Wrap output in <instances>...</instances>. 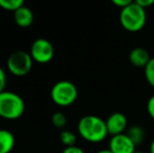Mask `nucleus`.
Here are the masks:
<instances>
[{"instance_id": "8", "label": "nucleus", "mask_w": 154, "mask_h": 153, "mask_svg": "<svg viewBox=\"0 0 154 153\" xmlns=\"http://www.w3.org/2000/svg\"><path fill=\"white\" fill-rule=\"evenodd\" d=\"M106 126H107L108 134H110L111 136L122 134L125 133L124 131L128 128V120L124 113L116 111L107 118Z\"/></svg>"}, {"instance_id": "11", "label": "nucleus", "mask_w": 154, "mask_h": 153, "mask_svg": "<svg viewBox=\"0 0 154 153\" xmlns=\"http://www.w3.org/2000/svg\"><path fill=\"white\" fill-rule=\"evenodd\" d=\"M14 146V134L6 129H0V153H10Z\"/></svg>"}, {"instance_id": "17", "label": "nucleus", "mask_w": 154, "mask_h": 153, "mask_svg": "<svg viewBox=\"0 0 154 153\" xmlns=\"http://www.w3.org/2000/svg\"><path fill=\"white\" fill-rule=\"evenodd\" d=\"M147 112L154 121V94L149 98L148 102H147Z\"/></svg>"}, {"instance_id": "13", "label": "nucleus", "mask_w": 154, "mask_h": 153, "mask_svg": "<svg viewBox=\"0 0 154 153\" xmlns=\"http://www.w3.org/2000/svg\"><path fill=\"white\" fill-rule=\"evenodd\" d=\"M22 5H24L23 0H0V8L10 12L15 13Z\"/></svg>"}, {"instance_id": "2", "label": "nucleus", "mask_w": 154, "mask_h": 153, "mask_svg": "<svg viewBox=\"0 0 154 153\" xmlns=\"http://www.w3.org/2000/svg\"><path fill=\"white\" fill-rule=\"evenodd\" d=\"M147 13L146 10L132 1L129 5L124 8L120 12L121 25L128 32L135 33L143 29L146 25Z\"/></svg>"}, {"instance_id": "6", "label": "nucleus", "mask_w": 154, "mask_h": 153, "mask_svg": "<svg viewBox=\"0 0 154 153\" xmlns=\"http://www.w3.org/2000/svg\"><path fill=\"white\" fill-rule=\"evenodd\" d=\"M34 61L40 64H45L51 61L55 55V49L51 41L44 38H39L32 42L29 50Z\"/></svg>"}, {"instance_id": "12", "label": "nucleus", "mask_w": 154, "mask_h": 153, "mask_svg": "<svg viewBox=\"0 0 154 153\" xmlns=\"http://www.w3.org/2000/svg\"><path fill=\"white\" fill-rule=\"evenodd\" d=\"M126 134L129 136V139L134 143V145L137 146L143 143L145 139V131L140 125H132L129 128H127Z\"/></svg>"}, {"instance_id": "19", "label": "nucleus", "mask_w": 154, "mask_h": 153, "mask_svg": "<svg viewBox=\"0 0 154 153\" xmlns=\"http://www.w3.org/2000/svg\"><path fill=\"white\" fill-rule=\"evenodd\" d=\"M5 84H6V76L4 72L3 68L0 66V92H2L3 90H5Z\"/></svg>"}, {"instance_id": "22", "label": "nucleus", "mask_w": 154, "mask_h": 153, "mask_svg": "<svg viewBox=\"0 0 154 153\" xmlns=\"http://www.w3.org/2000/svg\"><path fill=\"white\" fill-rule=\"evenodd\" d=\"M149 153H154V139L150 143V146H149Z\"/></svg>"}, {"instance_id": "24", "label": "nucleus", "mask_w": 154, "mask_h": 153, "mask_svg": "<svg viewBox=\"0 0 154 153\" xmlns=\"http://www.w3.org/2000/svg\"><path fill=\"white\" fill-rule=\"evenodd\" d=\"M134 153H146V152H143V151H135Z\"/></svg>"}, {"instance_id": "5", "label": "nucleus", "mask_w": 154, "mask_h": 153, "mask_svg": "<svg viewBox=\"0 0 154 153\" xmlns=\"http://www.w3.org/2000/svg\"><path fill=\"white\" fill-rule=\"evenodd\" d=\"M32 61L34 60L29 53L24 50H16L10 55L6 65L11 74L16 77H23L31 72Z\"/></svg>"}, {"instance_id": "10", "label": "nucleus", "mask_w": 154, "mask_h": 153, "mask_svg": "<svg viewBox=\"0 0 154 153\" xmlns=\"http://www.w3.org/2000/svg\"><path fill=\"white\" fill-rule=\"evenodd\" d=\"M14 20L20 27H29L34 22V13L29 8L22 5L14 13Z\"/></svg>"}, {"instance_id": "14", "label": "nucleus", "mask_w": 154, "mask_h": 153, "mask_svg": "<svg viewBox=\"0 0 154 153\" xmlns=\"http://www.w3.org/2000/svg\"><path fill=\"white\" fill-rule=\"evenodd\" d=\"M60 141L65 147H71V146H75L77 143V136L73 132L69 130H63L60 133Z\"/></svg>"}, {"instance_id": "20", "label": "nucleus", "mask_w": 154, "mask_h": 153, "mask_svg": "<svg viewBox=\"0 0 154 153\" xmlns=\"http://www.w3.org/2000/svg\"><path fill=\"white\" fill-rule=\"evenodd\" d=\"M131 2H132L131 0H112V3L118 6V8H120L121 10L126 8L127 5H129Z\"/></svg>"}, {"instance_id": "23", "label": "nucleus", "mask_w": 154, "mask_h": 153, "mask_svg": "<svg viewBox=\"0 0 154 153\" xmlns=\"http://www.w3.org/2000/svg\"><path fill=\"white\" fill-rule=\"evenodd\" d=\"M95 153H112L111 151H110L109 149H102V150H99L97 152Z\"/></svg>"}, {"instance_id": "15", "label": "nucleus", "mask_w": 154, "mask_h": 153, "mask_svg": "<svg viewBox=\"0 0 154 153\" xmlns=\"http://www.w3.org/2000/svg\"><path fill=\"white\" fill-rule=\"evenodd\" d=\"M145 69V78H146L148 84L151 87L154 88V57L151 58L149 63L144 68Z\"/></svg>"}, {"instance_id": "9", "label": "nucleus", "mask_w": 154, "mask_h": 153, "mask_svg": "<svg viewBox=\"0 0 154 153\" xmlns=\"http://www.w3.org/2000/svg\"><path fill=\"white\" fill-rule=\"evenodd\" d=\"M150 55L143 47H134L129 54V61L133 66L138 68H145L150 61Z\"/></svg>"}, {"instance_id": "18", "label": "nucleus", "mask_w": 154, "mask_h": 153, "mask_svg": "<svg viewBox=\"0 0 154 153\" xmlns=\"http://www.w3.org/2000/svg\"><path fill=\"white\" fill-rule=\"evenodd\" d=\"M62 153H85L84 150L79 146H71V147H65Z\"/></svg>"}, {"instance_id": "7", "label": "nucleus", "mask_w": 154, "mask_h": 153, "mask_svg": "<svg viewBox=\"0 0 154 153\" xmlns=\"http://www.w3.org/2000/svg\"><path fill=\"white\" fill-rule=\"evenodd\" d=\"M135 147L126 132L111 136L108 144V149L112 153H134L136 151Z\"/></svg>"}, {"instance_id": "21", "label": "nucleus", "mask_w": 154, "mask_h": 153, "mask_svg": "<svg viewBox=\"0 0 154 153\" xmlns=\"http://www.w3.org/2000/svg\"><path fill=\"white\" fill-rule=\"evenodd\" d=\"M136 3L146 10L147 8H149V6L154 4V0H136Z\"/></svg>"}, {"instance_id": "16", "label": "nucleus", "mask_w": 154, "mask_h": 153, "mask_svg": "<svg viewBox=\"0 0 154 153\" xmlns=\"http://www.w3.org/2000/svg\"><path fill=\"white\" fill-rule=\"evenodd\" d=\"M51 122H53V125L56 127V128H59V129H62L65 127L66 125V116L63 112L61 111H57L55 112L51 116Z\"/></svg>"}, {"instance_id": "4", "label": "nucleus", "mask_w": 154, "mask_h": 153, "mask_svg": "<svg viewBox=\"0 0 154 153\" xmlns=\"http://www.w3.org/2000/svg\"><path fill=\"white\" fill-rule=\"evenodd\" d=\"M51 98L56 105L61 107L70 106L78 98V88L72 82L59 81L54 84L51 90Z\"/></svg>"}, {"instance_id": "3", "label": "nucleus", "mask_w": 154, "mask_h": 153, "mask_svg": "<svg viewBox=\"0 0 154 153\" xmlns=\"http://www.w3.org/2000/svg\"><path fill=\"white\" fill-rule=\"evenodd\" d=\"M25 103L16 92H0V116L5 120H17L24 113Z\"/></svg>"}, {"instance_id": "1", "label": "nucleus", "mask_w": 154, "mask_h": 153, "mask_svg": "<svg viewBox=\"0 0 154 153\" xmlns=\"http://www.w3.org/2000/svg\"><path fill=\"white\" fill-rule=\"evenodd\" d=\"M78 132L89 143H100L108 135L106 121L97 115H84L78 123Z\"/></svg>"}]
</instances>
